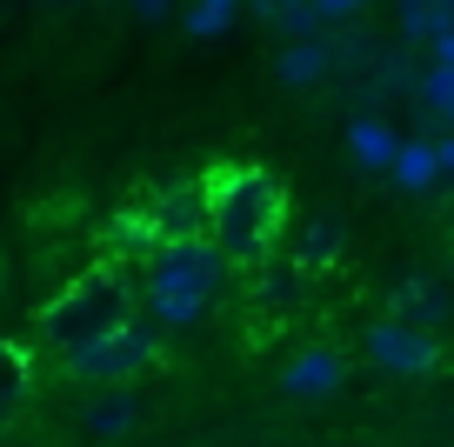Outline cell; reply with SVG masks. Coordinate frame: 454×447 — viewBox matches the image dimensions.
Here are the masks:
<instances>
[{"mask_svg":"<svg viewBox=\"0 0 454 447\" xmlns=\"http://www.w3.org/2000/svg\"><path fill=\"white\" fill-rule=\"evenodd\" d=\"M308 7L327 20V27H348V20H355L361 7H368V0H308Z\"/></svg>","mask_w":454,"mask_h":447,"instance_id":"obj_21","label":"cell"},{"mask_svg":"<svg viewBox=\"0 0 454 447\" xmlns=\"http://www.w3.org/2000/svg\"><path fill=\"white\" fill-rule=\"evenodd\" d=\"M274 34H281V41H321V27L327 20L314 14L308 0H274V20H268Z\"/></svg>","mask_w":454,"mask_h":447,"instance_id":"obj_20","label":"cell"},{"mask_svg":"<svg viewBox=\"0 0 454 447\" xmlns=\"http://www.w3.org/2000/svg\"><path fill=\"white\" fill-rule=\"evenodd\" d=\"M241 7H247L254 20H274V0H241Z\"/></svg>","mask_w":454,"mask_h":447,"instance_id":"obj_25","label":"cell"},{"mask_svg":"<svg viewBox=\"0 0 454 447\" xmlns=\"http://www.w3.org/2000/svg\"><path fill=\"white\" fill-rule=\"evenodd\" d=\"M200 194H207V240L221 247L227 267H261L281 247L287 187L274 168H261V161H221V168L200 174Z\"/></svg>","mask_w":454,"mask_h":447,"instance_id":"obj_1","label":"cell"},{"mask_svg":"<svg viewBox=\"0 0 454 447\" xmlns=\"http://www.w3.org/2000/svg\"><path fill=\"white\" fill-rule=\"evenodd\" d=\"M221 280L227 261L207 234H187V240H160L141 267V301L154 314V327H194L207 321V308L221 301Z\"/></svg>","mask_w":454,"mask_h":447,"instance_id":"obj_2","label":"cell"},{"mask_svg":"<svg viewBox=\"0 0 454 447\" xmlns=\"http://www.w3.org/2000/svg\"><path fill=\"white\" fill-rule=\"evenodd\" d=\"M154 367H160V327H141V321H121L114 334L60 354V374L81 380V388H134Z\"/></svg>","mask_w":454,"mask_h":447,"instance_id":"obj_4","label":"cell"},{"mask_svg":"<svg viewBox=\"0 0 454 447\" xmlns=\"http://www.w3.org/2000/svg\"><path fill=\"white\" fill-rule=\"evenodd\" d=\"M147 221H154L160 240H187V234H207V194H200V174L194 181H168L154 200H147Z\"/></svg>","mask_w":454,"mask_h":447,"instance_id":"obj_6","label":"cell"},{"mask_svg":"<svg viewBox=\"0 0 454 447\" xmlns=\"http://www.w3.org/2000/svg\"><path fill=\"white\" fill-rule=\"evenodd\" d=\"M234 14H241V0H187L181 27L194 34V41H221V34L234 27Z\"/></svg>","mask_w":454,"mask_h":447,"instance_id":"obj_19","label":"cell"},{"mask_svg":"<svg viewBox=\"0 0 454 447\" xmlns=\"http://www.w3.org/2000/svg\"><path fill=\"white\" fill-rule=\"evenodd\" d=\"M154 247H160V234H154V221H147V208H128V214H114V221H107V254L147 267Z\"/></svg>","mask_w":454,"mask_h":447,"instance_id":"obj_13","label":"cell"},{"mask_svg":"<svg viewBox=\"0 0 454 447\" xmlns=\"http://www.w3.org/2000/svg\"><path fill=\"white\" fill-rule=\"evenodd\" d=\"M454 27V0H401V41H434Z\"/></svg>","mask_w":454,"mask_h":447,"instance_id":"obj_17","label":"cell"},{"mask_svg":"<svg viewBox=\"0 0 454 447\" xmlns=\"http://www.w3.org/2000/svg\"><path fill=\"white\" fill-rule=\"evenodd\" d=\"M434 140V161H441V181L454 174V127H441V134H427Z\"/></svg>","mask_w":454,"mask_h":447,"instance_id":"obj_22","label":"cell"},{"mask_svg":"<svg viewBox=\"0 0 454 447\" xmlns=\"http://www.w3.org/2000/svg\"><path fill=\"white\" fill-rule=\"evenodd\" d=\"M387 174H395V187L401 194H434L441 187V161H434V140L427 134H401V147H395V161H387Z\"/></svg>","mask_w":454,"mask_h":447,"instance_id":"obj_8","label":"cell"},{"mask_svg":"<svg viewBox=\"0 0 454 447\" xmlns=\"http://www.w3.org/2000/svg\"><path fill=\"white\" fill-rule=\"evenodd\" d=\"M427 47H434V60H441V67H454V27H441Z\"/></svg>","mask_w":454,"mask_h":447,"instance_id":"obj_23","label":"cell"},{"mask_svg":"<svg viewBox=\"0 0 454 447\" xmlns=\"http://www.w3.org/2000/svg\"><path fill=\"white\" fill-rule=\"evenodd\" d=\"M254 274H261V301H268V308H287L301 294V280H308V267H301L294 254H268Z\"/></svg>","mask_w":454,"mask_h":447,"instance_id":"obj_16","label":"cell"},{"mask_svg":"<svg viewBox=\"0 0 454 447\" xmlns=\"http://www.w3.org/2000/svg\"><path fill=\"white\" fill-rule=\"evenodd\" d=\"M414 100H421L441 127H454V67L427 60V74H414Z\"/></svg>","mask_w":454,"mask_h":447,"instance_id":"obj_18","label":"cell"},{"mask_svg":"<svg viewBox=\"0 0 454 447\" xmlns=\"http://www.w3.org/2000/svg\"><path fill=\"white\" fill-rule=\"evenodd\" d=\"M395 147H401V134L381 121V114H355V121H348V154H355V168H368V174H387Z\"/></svg>","mask_w":454,"mask_h":447,"instance_id":"obj_11","label":"cell"},{"mask_svg":"<svg viewBox=\"0 0 454 447\" xmlns=\"http://www.w3.org/2000/svg\"><path fill=\"white\" fill-rule=\"evenodd\" d=\"M387 308L401 314V321H414V327H427L434 334L441 321H454V301L434 287V280H421V274H408V280H395V294H387Z\"/></svg>","mask_w":454,"mask_h":447,"instance_id":"obj_9","label":"cell"},{"mask_svg":"<svg viewBox=\"0 0 454 447\" xmlns=\"http://www.w3.org/2000/svg\"><path fill=\"white\" fill-rule=\"evenodd\" d=\"M361 348H368V361L381 367V374H401V380H421V374H434V367L448 361V348H441L427 327L401 321V314L374 321L368 334H361Z\"/></svg>","mask_w":454,"mask_h":447,"instance_id":"obj_5","label":"cell"},{"mask_svg":"<svg viewBox=\"0 0 454 447\" xmlns=\"http://www.w3.org/2000/svg\"><path fill=\"white\" fill-rule=\"evenodd\" d=\"M168 7H174V0H134V14H141V20H168Z\"/></svg>","mask_w":454,"mask_h":447,"instance_id":"obj_24","label":"cell"},{"mask_svg":"<svg viewBox=\"0 0 454 447\" xmlns=\"http://www.w3.org/2000/svg\"><path fill=\"white\" fill-rule=\"evenodd\" d=\"M294 261L308 267V274H314V267H334V261H340V221H334V214H321V221H308V227H301Z\"/></svg>","mask_w":454,"mask_h":447,"instance_id":"obj_15","label":"cell"},{"mask_svg":"<svg viewBox=\"0 0 454 447\" xmlns=\"http://www.w3.org/2000/svg\"><path fill=\"white\" fill-rule=\"evenodd\" d=\"M134 420H141V401H134L128 388H100V401L81 407V427L94 434V441H128Z\"/></svg>","mask_w":454,"mask_h":447,"instance_id":"obj_10","label":"cell"},{"mask_svg":"<svg viewBox=\"0 0 454 447\" xmlns=\"http://www.w3.org/2000/svg\"><path fill=\"white\" fill-rule=\"evenodd\" d=\"M34 388V354L20 341H0V414H14Z\"/></svg>","mask_w":454,"mask_h":447,"instance_id":"obj_14","label":"cell"},{"mask_svg":"<svg viewBox=\"0 0 454 447\" xmlns=\"http://www.w3.org/2000/svg\"><path fill=\"white\" fill-rule=\"evenodd\" d=\"M121 321H134V280L114 261H94V267H81L60 294L41 301L34 334H41L54 354H67V348H87V341L114 334Z\"/></svg>","mask_w":454,"mask_h":447,"instance_id":"obj_3","label":"cell"},{"mask_svg":"<svg viewBox=\"0 0 454 447\" xmlns=\"http://www.w3.org/2000/svg\"><path fill=\"white\" fill-rule=\"evenodd\" d=\"M327 74H334V60H327V41H287V47H281V60H274V81L294 87V94L321 87Z\"/></svg>","mask_w":454,"mask_h":447,"instance_id":"obj_12","label":"cell"},{"mask_svg":"<svg viewBox=\"0 0 454 447\" xmlns=\"http://www.w3.org/2000/svg\"><path fill=\"white\" fill-rule=\"evenodd\" d=\"M340 380H348L340 348H301L294 361L281 367V394H287V401H327Z\"/></svg>","mask_w":454,"mask_h":447,"instance_id":"obj_7","label":"cell"}]
</instances>
